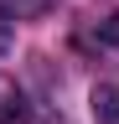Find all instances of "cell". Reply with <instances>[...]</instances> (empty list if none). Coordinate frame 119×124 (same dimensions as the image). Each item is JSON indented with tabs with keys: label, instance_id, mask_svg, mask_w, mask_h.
Returning a JSON list of instances; mask_svg holds the SVG:
<instances>
[{
	"label": "cell",
	"instance_id": "3957f363",
	"mask_svg": "<svg viewBox=\"0 0 119 124\" xmlns=\"http://www.w3.org/2000/svg\"><path fill=\"white\" fill-rule=\"evenodd\" d=\"M98 41H103V46H114V52H119V10H114V16H103V21H98Z\"/></svg>",
	"mask_w": 119,
	"mask_h": 124
},
{
	"label": "cell",
	"instance_id": "6da1fadb",
	"mask_svg": "<svg viewBox=\"0 0 119 124\" xmlns=\"http://www.w3.org/2000/svg\"><path fill=\"white\" fill-rule=\"evenodd\" d=\"M88 114H93V124H119V83H93Z\"/></svg>",
	"mask_w": 119,
	"mask_h": 124
},
{
	"label": "cell",
	"instance_id": "7a4b0ae2",
	"mask_svg": "<svg viewBox=\"0 0 119 124\" xmlns=\"http://www.w3.org/2000/svg\"><path fill=\"white\" fill-rule=\"evenodd\" d=\"M21 119V93L10 83H0V124H16Z\"/></svg>",
	"mask_w": 119,
	"mask_h": 124
}]
</instances>
